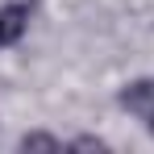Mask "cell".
<instances>
[{
	"mask_svg": "<svg viewBox=\"0 0 154 154\" xmlns=\"http://www.w3.org/2000/svg\"><path fill=\"white\" fill-rule=\"evenodd\" d=\"M25 29H29V4H4L0 8V46L21 42Z\"/></svg>",
	"mask_w": 154,
	"mask_h": 154,
	"instance_id": "7a4b0ae2",
	"label": "cell"
},
{
	"mask_svg": "<svg viewBox=\"0 0 154 154\" xmlns=\"http://www.w3.org/2000/svg\"><path fill=\"white\" fill-rule=\"evenodd\" d=\"M121 108L137 112V117H150L154 112V79H133L121 88Z\"/></svg>",
	"mask_w": 154,
	"mask_h": 154,
	"instance_id": "6da1fadb",
	"label": "cell"
},
{
	"mask_svg": "<svg viewBox=\"0 0 154 154\" xmlns=\"http://www.w3.org/2000/svg\"><path fill=\"white\" fill-rule=\"evenodd\" d=\"M146 121H150V133H154V112H150V117H146Z\"/></svg>",
	"mask_w": 154,
	"mask_h": 154,
	"instance_id": "5b68a950",
	"label": "cell"
},
{
	"mask_svg": "<svg viewBox=\"0 0 154 154\" xmlns=\"http://www.w3.org/2000/svg\"><path fill=\"white\" fill-rule=\"evenodd\" d=\"M75 146H79V150H104V142H100V137H79Z\"/></svg>",
	"mask_w": 154,
	"mask_h": 154,
	"instance_id": "277c9868",
	"label": "cell"
},
{
	"mask_svg": "<svg viewBox=\"0 0 154 154\" xmlns=\"http://www.w3.org/2000/svg\"><path fill=\"white\" fill-rule=\"evenodd\" d=\"M21 150H58V137H50V133H25Z\"/></svg>",
	"mask_w": 154,
	"mask_h": 154,
	"instance_id": "3957f363",
	"label": "cell"
}]
</instances>
